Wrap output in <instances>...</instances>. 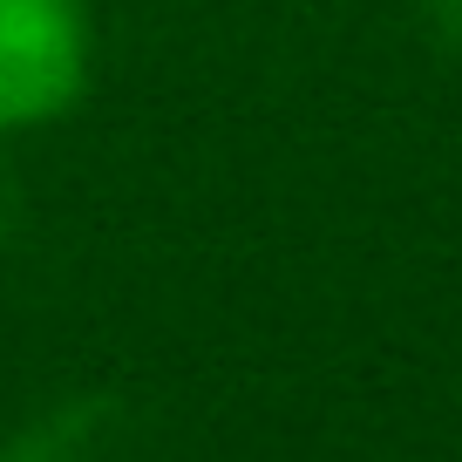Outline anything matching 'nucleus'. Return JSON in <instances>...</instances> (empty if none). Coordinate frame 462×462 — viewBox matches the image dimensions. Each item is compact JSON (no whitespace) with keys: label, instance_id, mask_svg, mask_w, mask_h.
<instances>
[{"label":"nucleus","instance_id":"obj_1","mask_svg":"<svg viewBox=\"0 0 462 462\" xmlns=\"http://www.w3.org/2000/svg\"><path fill=\"white\" fill-rule=\"evenodd\" d=\"M96 21L88 0H0V143L48 130L88 96Z\"/></svg>","mask_w":462,"mask_h":462},{"label":"nucleus","instance_id":"obj_2","mask_svg":"<svg viewBox=\"0 0 462 462\" xmlns=\"http://www.w3.org/2000/svg\"><path fill=\"white\" fill-rule=\"evenodd\" d=\"M116 421L109 394H75L42 415H28L14 435H0V462H102V435Z\"/></svg>","mask_w":462,"mask_h":462},{"label":"nucleus","instance_id":"obj_3","mask_svg":"<svg viewBox=\"0 0 462 462\" xmlns=\"http://www.w3.org/2000/svg\"><path fill=\"white\" fill-rule=\"evenodd\" d=\"M421 14H429L435 42H442V48H456V55H462V0H421Z\"/></svg>","mask_w":462,"mask_h":462},{"label":"nucleus","instance_id":"obj_4","mask_svg":"<svg viewBox=\"0 0 462 462\" xmlns=\"http://www.w3.org/2000/svg\"><path fill=\"white\" fill-rule=\"evenodd\" d=\"M14 225H21V177L7 163V150H0V245L14 238Z\"/></svg>","mask_w":462,"mask_h":462}]
</instances>
